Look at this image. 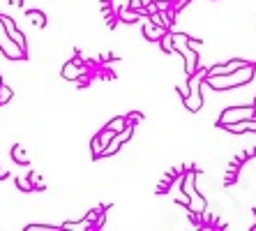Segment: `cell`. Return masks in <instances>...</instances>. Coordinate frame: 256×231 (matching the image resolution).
<instances>
[{
    "label": "cell",
    "mask_w": 256,
    "mask_h": 231,
    "mask_svg": "<svg viewBox=\"0 0 256 231\" xmlns=\"http://www.w3.org/2000/svg\"><path fill=\"white\" fill-rule=\"evenodd\" d=\"M196 178H198L196 171H187L185 176H182V190H185V194L190 196L187 208H190V210H194V213H201L203 208H206V199H203V196L196 192Z\"/></svg>",
    "instance_id": "obj_3"
},
{
    "label": "cell",
    "mask_w": 256,
    "mask_h": 231,
    "mask_svg": "<svg viewBox=\"0 0 256 231\" xmlns=\"http://www.w3.org/2000/svg\"><path fill=\"white\" fill-rule=\"evenodd\" d=\"M162 49L166 51V54H173L176 49H173V37H171V33H166V35L162 37Z\"/></svg>",
    "instance_id": "obj_18"
},
{
    "label": "cell",
    "mask_w": 256,
    "mask_h": 231,
    "mask_svg": "<svg viewBox=\"0 0 256 231\" xmlns=\"http://www.w3.org/2000/svg\"><path fill=\"white\" fill-rule=\"evenodd\" d=\"M118 14H120V19H122V21H130V24H132V21H138V19L143 17L138 10H132L130 5H127V10H120Z\"/></svg>",
    "instance_id": "obj_13"
},
{
    "label": "cell",
    "mask_w": 256,
    "mask_h": 231,
    "mask_svg": "<svg viewBox=\"0 0 256 231\" xmlns=\"http://www.w3.org/2000/svg\"><path fill=\"white\" fill-rule=\"evenodd\" d=\"M206 74H208V70H203V67L198 65V70L194 72V74H190V79H187V88H190V93H187V97L182 100V104H185L187 111H192V113H196L198 109L203 107L201 81H206Z\"/></svg>",
    "instance_id": "obj_2"
},
{
    "label": "cell",
    "mask_w": 256,
    "mask_h": 231,
    "mask_svg": "<svg viewBox=\"0 0 256 231\" xmlns=\"http://www.w3.org/2000/svg\"><path fill=\"white\" fill-rule=\"evenodd\" d=\"M26 17H28L30 21L37 26V28H44V26H46V17H44L40 10H28V12H26Z\"/></svg>",
    "instance_id": "obj_12"
},
{
    "label": "cell",
    "mask_w": 256,
    "mask_h": 231,
    "mask_svg": "<svg viewBox=\"0 0 256 231\" xmlns=\"http://www.w3.org/2000/svg\"><path fill=\"white\" fill-rule=\"evenodd\" d=\"M0 51H2L5 58H10V60H24L26 58V51L10 37L5 24H2V19H0Z\"/></svg>",
    "instance_id": "obj_4"
},
{
    "label": "cell",
    "mask_w": 256,
    "mask_h": 231,
    "mask_svg": "<svg viewBox=\"0 0 256 231\" xmlns=\"http://www.w3.org/2000/svg\"><path fill=\"white\" fill-rule=\"evenodd\" d=\"M250 63V60H228V63H220V65H214V67H210L208 70V74H231V72H236V70H240V67H244Z\"/></svg>",
    "instance_id": "obj_9"
},
{
    "label": "cell",
    "mask_w": 256,
    "mask_h": 231,
    "mask_svg": "<svg viewBox=\"0 0 256 231\" xmlns=\"http://www.w3.org/2000/svg\"><path fill=\"white\" fill-rule=\"evenodd\" d=\"M222 130L231 132V134H252V132H256V118H244V120H238V123L224 125Z\"/></svg>",
    "instance_id": "obj_6"
},
{
    "label": "cell",
    "mask_w": 256,
    "mask_h": 231,
    "mask_svg": "<svg viewBox=\"0 0 256 231\" xmlns=\"http://www.w3.org/2000/svg\"><path fill=\"white\" fill-rule=\"evenodd\" d=\"M7 3H10V5H14V7H21V5H24V0H7Z\"/></svg>",
    "instance_id": "obj_24"
},
{
    "label": "cell",
    "mask_w": 256,
    "mask_h": 231,
    "mask_svg": "<svg viewBox=\"0 0 256 231\" xmlns=\"http://www.w3.org/2000/svg\"><path fill=\"white\" fill-rule=\"evenodd\" d=\"M141 118H143V116H141V113H138V111H132L130 116H127V123H130V125H136Z\"/></svg>",
    "instance_id": "obj_22"
},
{
    "label": "cell",
    "mask_w": 256,
    "mask_h": 231,
    "mask_svg": "<svg viewBox=\"0 0 256 231\" xmlns=\"http://www.w3.org/2000/svg\"><path fill=\"white\" fill-rule=\"evenodd\" d=\"M0 19H2V24H5L7 33H10V37H12V40L16 42L18 47H21V49H24V51H26V35H24V33H21V30H16V28H14V21H12V19H10V17H2V14H0Z\"/></svg>",
    "instance_id": "obj_10"
},
{
    "label": "cell",
    "mask_w": 256,
    "mask_h": 231,
    "mask_svg": "<svg viewBox=\"0 0 256 231\" xmlns=\"http://www.w3.org/2000/svg\"><path fill=\"white\" fill-rule=\"evenodd\" d=\"M116 134H118V132H114V130H108V127H104V130H102L100 134H97V139H100V143L104 146V148H106L108 141H111V139H114Z\"/></svg>",
    "instance_id": "obj_16"
},
{
    "label": "cell",
    "mask_w": 256,
    "mask_h": 231,
    "mask_svg": "<svg viewBox=\"0 0 256 231\" xmlns=\"http://www.w3.org/2000/svg\"><path fill=\"white\" fill-rule=\"evenodd\" d=\"M90 146H92V155H95V157H102V153H104V146H102L100 143V139H92V143H90Z\"/></svg>",
    "instance_id": "obj_19"
},
{
    "label": "cell",
    "mask_w": 256,
    "mask_h": 231,
    "mask_svg": "<svg viewBox=\"0 0 256 231\" xmlns=\"http://www.w3.org/2000/svg\"><path fill=\"white\" fill-rule=\"evenodd\" d=\"M187 3H190V0H178V5L173 7V12H178L180 7H185V5H187Z\"/></svg>",
    "instance_id": "obj_23"
},
{
    "label": "cell",
    "mask_w": 256,
    "mask_h": 231,
    "mask_svg": "<svg viewBox=\"0 0 256 231\" xmlns=\"http://www.w3.org/2000/svg\"><path fill=\"white\" fill-rule=\"evenodd\" d=\"M5 178H7V171L5 169H0V180H5Z\"/></svg>",
    "instance_id": "obj_25"
},
{
    "label": "cell",
    "mask_w": 256,
    "mask_h": 231,
    "mask_svg": "<svg viewBox=\"0 0 256 231\" xmlns=\"http://www.w3.org/2000/svg\"><path fill=\"white\" fill-rule=\"evenodd\" d=\"M51 229H58V226H48V224H30V226H26V231H51Z\"/></svg>",
    "instance_id": "obj_20"
},
{
    "label": "cell",
    "mask_w": 256,
    "mask_h": 231,
    "mask_svg": "<svg viewBox=\"0 0 256 231\" xmlns=\"http://www.w3.org/2000/svg\"><path fill=\"white\" fill-rule=\"evenodd\" d=\"M180 54H182V58H185V72H187V77H190V74H194V72L198 70V65H201V63H198V51L187 44Z\"/></svg>",
    "instance_id": "obj_8"
},
{
    "label": "cell",
    "mask_w": 256,
    "mask_h": 231,
    "mask_svg": "<svg viewBox=\"0 0 256 231\" xmlns=\"http://www.w3.org/2000/svg\"><path fill=\"white\" fill-rule=\"evenodd\" d=\"M254 72H256V63L250 60L244 67L231 72V74H222V77L220 74H206V83L214 90H231L238 88V86H247L254 79Z\"/></svg>",
    "instance_id": "obj_1"
},
{
    "label": "cell",
    "mask_w": 256,
    "mask_h": 231,
    "mask_svg": "<svg viewBox=\"0 0 256 231\" xmlns=\"http://www.w3.org/2000/svg\"><path fill=\"white\" fill-rule=\"evenodd\" d=\"M81 77H84V67H78L76 63H67V65L62 67V79H67V81L81 79Z\"/></svg>",
    "instance_id": "obj_11"
},
{
    "label": "cell",
    "mask_w": 256,
    "mask_h": 231,
    "mask_svg": "<svg viewBox=\"0 0 256 231\" xmlns=\"http://www.w3.org/2000/svg\"><path fill=\"white\" fill-rule=\"evenodd\" d=\"M150 3H162V0H150Z\"/></svg>",
    "instance_id": "obj_26"
},
{
    "label": "cell",
    "mask_w": 256,
    "mask_h": 231,
    "mask_svg": "<svg viewBox=\"0 0 256 231\" xmlns=\"http://www.w3.org/2000/svg\"><path fill=\"white\" fill-rule=\"evenodd\" d=\"M12 97H14V90L10 86H5V83H0V104H7Z\"/></svg>",
    "instance_id": "obj_17"
},
{
    "label": "cell",
    "mask_w": 256,
    "mask_h": 231,
    "mask_svg": "<svg viewBox=\"0 0 256 231\" xmlns=\"http://www.w3.org/2000/svg\"><path fill=\"white\" fill-rule=\"evenodd\" d=\"M171 3H173V0H171Z\"/></svg>",
    "instance_id": "obj_29"
},
{
    "label": "cell",
    "mask_w": 256,
    "mask_h": 231,
    "mask_svg": "<svg viewBox=\"0 0 256 231\" xmlns=\"http://www.w3.org/2000/svg\"><path fill=\"white\" fill-rule=\"evenodd\" d=\"M127 125H130V123H127V116H118V118H114L111 123L106 125V127H108V130H114V132H122Z\"/></svg>",
    "instance_id": "obj_14"
},
{
    "label": "cell",
    "mask_w": 256,
    "mask_h": 231,
    "mask_svg": "<svg viewBox=\"0 0 256 231\" xmlns=\"http://www.w3.org/2000/svg\"><path fill=\"white\" fill-rule=\"evenodd\" d=\"M146 24H143V35L148 37V40H152V42H160L162 37L168 33V28H164V26H157V24H152L150 21V14H146Z\"/></svg>",
    "instance_id": "obj_7"
},
{
    "label": "cell",
    "mask_w": 256,
    "mask_h": 231,
    "mask_svg": "<svg viewBox=\"0 0 256 231\" xmlns=\"http://www.w3.org/2000/svg\"><path fill=\"white\" fill-rule=\"evenodd\" d=\"M16 185H18V187H21V190H24V192L35 190V185L30 183V180H21V178H18V180H16Z\"/></svg>",
    "instance_id": "obj_21"
},
{
    "label": "cell",
    "mask_w": 256,
    "mask_h": 231,
    "mask_svg": "<svg viewBox=\"0 0 256 231\" xmlns=\"http://www.w3.org/2000/svg\"><path fill=\"white\" fill-rule=\"evenodd\" d=\"M254 107H256V100H254Z\"/></svg>",
    "instance_id": "obj_27"
},
{
    "label": "cell",
    "mask_w": 256,
    "mask_h": 231,
    "mask_svg": "<svg viewBox=\"0 0 256 231\" xmlns=\"http://www.w3.org/2000/svg\"><path fill=\"white\" fill-rule=\"evenodd\" d=\"M0 83H2V79H0Z\"/></svg>",
    "instance_id": "obj_28"
},
{
    "label": "cell",
    "mask_w": 256,
    "mask_h": 231,
    "mask_svg": "<svg viewBox=\"0 0 256 231\" xmlns=\"http://www.w3.org/2000/svg\"><path fill=\"white\" fill-rule=\"evenodd\" d=\"M12 157H14V162H18V164H30V157L28 155L24 153V148H21V146H14L12 148Z\"/></svg>",
    "instance_id": "obj_15"
},
{
    "label": "cell",
    "mask_w": 256,
    "mask_h": 231,
    "mask_svg": "<svg viewBox=\"0 0 256 231\" xmlns=\"http://www.w3.org/2000/svg\"><path fill=\"white\" fill-rule=\"evenodd\" d=\"M244 118H256V107L252 104V107H231V109H224L220 116V120H217V125L220 127H224V125H231V123H238V120H244Z\"/></svg>",
    "instance_id": "obj_5"
}]
</instances>
